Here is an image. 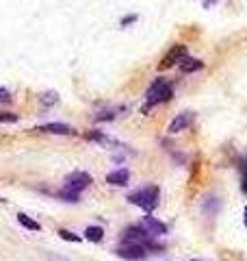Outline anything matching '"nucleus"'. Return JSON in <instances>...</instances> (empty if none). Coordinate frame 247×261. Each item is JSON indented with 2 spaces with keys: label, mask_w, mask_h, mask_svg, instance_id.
<instances>
[{
  "label": "nucleus",
  "mask_w": 247,
  "mask_h": 261,
  "mask_svg": "<svg viewBox=\"0 0 247 261\" xmlns=\"http://www.w3.org/2000/svg\"><path fill=\"white\" fill-rule=\"evenodd\" d=\"M113 118H115V111H102V113L95 115V120H98V122H104V120H113Z\"/></svg>",
  "instance_id": "aec40b11"
},
{
  "label": "nucleus",
  "mask_w": 247,
  "mask_h": 261,
  "mask_svg": "<svg viewBox=\"0 0 247 261\" xmlns=\"http://www.w3.org/2000/svg\"><path fill=\"white\" fill-rule=\"evenodd\" d=\"M219 207H221V203H219V198H215V196H210V198L204 200V211L208 215H215Z\"/></svg>",
  "instance_id": "4468645a"
},
{
  "label": "nucleus",
  "mask_w": 247,
  "mask_h": 261,
  "mask_svg": "<svg viewBox=\"0 0 247 261\" xmlns=\"http://www.w3.org/2000/svg\"><path fill=\"white\" fill-rule=\"evenodd\" d=\"M184 57H189V50H186L184 44H178V46H174V48H171L169 52L163 57V61H160V70H167V68H171V65L180 63Z\"/></svg>",
  "instance_id": "423d86ee"
},
{
  "label": "nucleus",
  "mask_w": 247,
  "mask_h": 261,
  "mask_svg": "<svg viewBox=\"0 0 247 261\" xmlns=\"http://www.w3.org/2000/svg\"><path fill=\"white\" fill-rule=\"evenodd\" d=\"M87 139H93V142H109V137L104 133H100V130H91V133H87Z\"/></svg>",
  "instance_id": "a211bd4d"
},
{
  "label": "nucleus",
  "mask_w": 247,
  "mask_h": 261,
  "mask_svg": "<svg viewBox=\"0 0 247 261\" xmlns=\"http://www.w3.org/2000/svg\"><path fill=\"white\" fill-rule=\"evenodd\" d=\"M18 115L16 113H7V111H0V122H9V124H13V122H18Z\"/></svg>",
  "instance_id": "6ab92c4d"
},
{
  "label": "nucleus",
  "mask_w": 247,
  "mask_h": 261,
  "mask_svg": "<svg viewBox=\"0 0 247 261\" xmlns=\"http://www.w3.org/2000/svg\"><path fill=\"white\" fill-rule=\"evenodd\" d=\"M11 100V94H9L7 87H0V103H9Z\"/></svg>",
  "instance_id": "412c9836"
},
{
  "label": "nucleus",
  "mask_w": 247,
  "mask_h": 261,
  "mask_svg": "<svg viewBox=\"0 0 247 261\" xmlns=\"http://www.w3.org/2000/svg\"><path fill=\"white\" fill-rule=\"evenodd\" d=\"M115 255H117V257H122V259H128V261H141V259H145L148 250H145L141 244L124 242L117 250H115Z\"/></svg>",
  "instance_id": "20e7f679"
},
{
  "label": "nucleus",
  "mask_w": 247,
  "mask_h": 261,
  "mask_svg": "<svg viewBox=\"0 0 247 261\" xmlns=\"http://www.w3.org/2000/svg\"><path fill=\"white\" fill-rule=\"evenodd\" d=\"M59 103V94L57 92H46L42 94V104L44 107H52V104Z\"/></svg>",
  "instance_id": "dca6fc26"
},
{
  "label": "nucleus",
  "mask_w": 247,
  "mask_h": 261,
  "mask_svg": "<svg viewBox=\"0 0 247 261\" xmlns=\"http://www.w3.org/2000/svg\"><path fill=\"white\" fill-rule=\"evenodd\" d=\"M241 170H243V189L247 192V159H245V163H243V168H241Z\"/></svg>",
  "instance_id": "4be33fe9"
},
{
  "label": "nucleus",
  "mask_w": 247,
  "mask_h": 261,
  "mask_svg": "<svg viewBox=\"0 0 247 261\" xmlns=\"http://www.w3.org/2000/svg\"><path fill=\"white\" fill-rule=\"evenodd\" d=\"M202 68H204V61H200V59H193V57H184L182 61H180V72H182V74L200 72Z\"/></svg>",
  "instance_id": "9b49d317"
},
{
  "label": "nucleus",
  "mask_w": 247,
  "mask_h": 261,
  "mask_svg": "<svg viewBox=\"0 0 247 261\" xmlns=\"http://www.w3.org/2000/svg\"><path fill=\"white\" fill-rule=\"evenodd\" d=\"M193 120H195V113L193 111H182V113H178L174 120L169 122V127H167V133L169 135H176V133H182V130H186L193 124Z\"/></svg>",
  "instance_id": "39448f33"
},
{
  "label": "nucleus",
  "mask_w": 247,
  "mask_h": 261,
  "mask_svg": "<svg viewBox=\"0 0 247 261\" xmlns=\"http://www.w3.org/2000/svg\"><path fill=\"white\" fill-rule=\"evenodd\" d=\"M128 181H130V172L126 168H119L115 172L107 174V183L113 185V187H124V185H128Z\"/></svg>",
  "instance_id": "9d476101"
},
{
  "label": "nucleus",
  "mask_w": 247,
  "mask_h": 261,
  "mask_svg": "<svg viewBox=\"0 0 247 261\" xmlns=\"http://www.w3.org/2000/svg\"><path fill=\"white\" fill-rule=\"evenodd\" d=\"M174 96V87H171V83L167 78H156L152 81V85L148 87V92H145V100L148 103L143 104V113L150 111V107H156V104L160 103H167Z\"/></svg>",
  "instance_id": "f257e3e1"
},
{
  "label": "nucleus",
  "mask_w": 247,
  "mask_h": 261,
  "mask_svg": "<svg viewBox=\"0 0 247 261\" xmlns=\"http://www.w3.org/2000/svg\"><path fill=\"white\" fill-rule=\"evenodd\" d=\"M158 198H160L158 187H156V185H145V187H141L128 196V203L137 205L143 211H154V209L158 207Z\"/></svg>",
  "instance_id": "f03ea898"
},
{
  "label": "nucleus",
  "mask_w": 247,
  "mask_h": 261,
  "mask_svg": "<svg viewBox=\"0 0 247 261\" xmlns=\"http://www.w3.org/2000/svg\"><path fill=\"white\" fill-rule=\"evenodd\" d=\"M35 130H42V133H52V135H72L74 129L69 124H63V122H50V124H42Z\"/></svg>",
  "instance_id": "1a4fd4ad"
},
{
  "label": "nucleus",
  "mask_w": 247,
  "mask_h": 261,
  "mask_svg": "<svg viewBox=\"0 0 247 261\" xmlns=\"http://www.w3.org/2000/svg\"><path fill=\"white\" fill-rule=\"evenodd\" d=\"M102 237H104L102 227H87L85 229V239H89V242H102Z\"/></svg>",
  "instance_id": "f8f14e48"
},
{
  "label": "nucleus",
  "mask_w": 247,
  "mask_h": 261,
  "mask_svg": "<svg viewBox=\"0 0 247 261\" xmlns=\"http://www.w3.org/2000/svg\"><path fill=\"white\" fill-rule=\"evenodd\" d=\"M91 183H93L91 177H89L87 172H80V170L65 177V189H72V192H76V194H80L83 189H87Z\"/></svg>",
  "instance_id": "7ed1b4c3"
},
{
  "label": "nucleus",
  "mask_w": 247,
  "mask_h": 261,
  "mask_svg": "<svg viewBox=\"0 0 247 261\" xmlns=\"http://www.w3.org/2000/svg\"><path fill=\"white\" fill-rule=\"evenodd\" d=\"M137 20V16H128V18H124L122 20V26H126V24H130V22H135Z\"/></svg>",
  "instance_id": "5701e85b"
},
{
  "label": "nucleus",
  "mask_w": 247,
  "mask_h": 261,
  "mask_svg": "<svg viewBox=\"0 0 247 261\" xmlns=\"http://www.w3.org/2000/svg\"><path fill=\"white\" fill-rule=\"evenodd\" d=\"M215 2H217V0H204V7H206V9H208V7H213V4H215Z\"/></svg>",
  "instance_id": "b1692460"
},
{
  "label": "nucleus",
  "mask_w": 247,
  "mask_h": 261,
  "mask_svg": "<svg viewBox=\"0 0 247 261\" xmlns=\"http://www.w3.org/2000/svg\"><path fill=\"white\" fill-rule=\"evenodd\" d=\"M141 227H143V231L150 235V237H158V235L167 233V227H165L163 222H158L156 218H152V215H145L143 222H141Z\"/></svg>",
  "instance_id": "6e6552de"
},
{
  "label": "nucleus",
  "mask_w": 247,
  "mask_h": 261,
  "mask_svg": "<svg viewBox=\"0 0 247 261\" xmlns=\"http://www.w3.org/2000/svg\"><path fill=\"white\" fill-rule=\"evenodd\" d=\"M193 261H202V259H193Z\"/></svg>",
  "instance_id": "393cba45"
},
{
  "label": "nucleus",
  "mask_w": 247,
  "mask_h": 261,
  "mask_svg": "<svg viewBox=\"0 0 247 261\" xmlns=\"http://www.w3.org/2000/svg\"><path fill=\"white\" fill-rule=\"evenodd\" d=\"M122 239H124V242H130V244L145 246L150 239H154V237H150V235L143 231V227L139 224V227H128V229H126L124 233H122Z\"/></svg>",
  "instance_id": "0eeeda50"
},
{
  "label": "nucleus",
  "mask_w": 247,
  "mask_h": 261,
  "mask_svg": "<svg viewBox=\"0 0 247 261\" xmlns=\"http://www.w3.org/2000/svg\"><path fill=\"white\" fill-rule=\"evenodd\" d=\"M18 222L22 224L24 229H28V231H42V224L35 222L31 215H26V213H18Z\"/></svg>",
  "instance_id": "ddd939ff"
},
{
  "label": "nucleus",
  "mask_w": 247,
  "mask_h": 261,
  "mask_svg": "<svg viewBox=\"0 0 247 261\" xmlns=\"http://www.w3.org/2000/svg\"><path fill=\"white\" fill-rule=\"evenodd\" d=\"M57 198H61L65 200V203H78V198H80V194L76 192H72V189H61V192H57Z\"/></svg>",
  "instance_id": "2eb2a0df"
},
{
  "label": "nucleus",
  "mask_w": 247,
  "mask_h": 261,
  "mask_svg": "<svg viewBox=\"0 0 247 261\" xmlns=\"http://www.w3.org/2000/svg\"><path fill=\"white\" fill-rule=\"evenodd\" d=\"M59 237H61V239H65V242H80V237H78V235H74L72 233V231H67V229H59Z\"/></svg>",
  "instance_id": "f3484780"
},
{
  "label": "nucleus",
  "mask_w": 247,
  "mask_h": 261,
  "mask_svg": "<svg viewBox=\"0 0 247 261\" xmlns=\"http://www.w3.org/2000/svg\"><path fill=\"white\" fill-rule=\"evenodd\" d=\"M245 218H247V211H245Z\"/></svg>",
  "instance_id": "a878e982"
}]
</instances>
